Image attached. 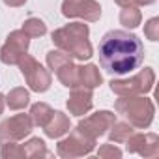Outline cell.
I'll list each match as a JSON object with an SVG mask.
<instances>
[{"instance_id": "cell-1", "label": "cell", "mask_w": 159, "mask_h": 159, "mask_svg": "<svg viewBox=\"0 0 159 159\" xmlns=\"http://www.w3.org/2000/svg\"><path fill=\"white\" fill-rule=\"evenodd\" d=\"M101 67L111 75H125L137 69L144 60L142 41L125 30L107 32L98 47Z\"/></svg>"}, {"instance_id": "cell-2", "label": "cell", "mask_w": 159, "mask_h": 159, "mask_svg": "<svg viewBox=\"0 0 159 159\" xmlns=\"http://www.w3.org/2000/svg\"><path fill=\"white\" fill-rule=\"evenodd\" d=\"M90 28L84 23H69L52 32V43L77 60L92 58V45L88 41Z\"/></svg>"}, {"instance_id": "cell-3", "label": "cell", "mask_w": 159, "mask_h": 159, "mask_svg": "<svg viewBox=\"0 0 159 159\" xmlns=\"http://www.w3.org/2000/svg\"><path fill=\"white\" fill-rule=\"evenodd\" d=\"M114 109L133 127H139V129L150 127V124L153 122V114H155V107L152 99L137 98V96H120V99H116L114 103Z\"/></svg>"}, {"instance_id": "cell-4", "label": "cell", "mask_w": 159, "mask_h": 159, "mask_svg": "<svg viewBox=\"0 0 159 159\" xmlns=\"http://www.w3.org/2000/svg\"><path fill=\"white\" fill-rule=\"evenodd\" d=\"M155 83V73L152 67H144L140 73H137L131 79H112L109 83L111 90L118 96H140L148 94L153 88Z\"/></svg>"}, {"instance_id": "cell-5", "label": "cell", "mask_w": 159, "mask_h": 159, "mask_svg": "<svg viewBox=\"0 0 159 159\" xmlns=\"http://www.w3.org/2000/svg\"><path fill=\"white\" fill-rule=\"evenodd\" d=\"M17 66H19L23 77H25L26 84L30 86V90H34V92H38V94L49 90V86H51V83H52L51 73H49L34 56H30V54L25 52V54L21 56V60H19Z\"/></svg>"}, {"instance_id": "cell-6", "label": "cell", "mask_w": 159, "mask_h": 159, "mask_svg": "<svg viewBox=\"0 0 159 159\" xmlns=\"http://www.w3.org/2000/svg\"><path fill=\"white\" fill-rule=\"evenodd\" d=\"M47 64L56 73L58 81L66 88H77L79 86V66L73 64L71 56L64 51H49L47 52Z\"/></svg>"}, {"instance_id": "cell-7", "label": "cell", "mask_w": 159, "mask_h": 159, "mask_svg": "<svg viewBox=\"0 0 159 159\" xmlns=\"http://www.w3.org/2000/svg\"><path fill=\"white\" fill-rule=\"evenodd\" d=\"M94 148H96V139L83 135L75 127L73 133H69V137H66L64 140L58 142L56 153L64 159H73V157H83V155L92 153Z\"/></svg>"}, {"instance_id": "cell-8", "label": "cell", "mask_w": 159, "mask_h": 159, "mask_svg": "<svg viewBox=\"0 0 159 159\" xmlns=\"http://www.w3.org/2000/svg\"><path fill=\"white\" fill-rule=\"evenodd\" d=\"M32 127H34V122L30 114H15L11 118H6L0 124V144L23 140L32 133Z\"/></svg>"}, {"instance_id": "cell-9", "label": "cell", "mask_w": 159, "mask_h": 159, "mask_svg": "<svg viewBox=\"0 0 159 159\" xmlns=\"http://www.w3.org/2000/svg\"><path fill=\"white\" fill-rule=\"evenodd\" d=\"M114 122H116V114L114 112H111V111H98L96 114H90L88 118L79 122L77 129L83 135L98 140V137L105 135Z\"/></svg>"}, {"instance_id": "cell-10", "label": "cell", "mask_w": 159, "mask_h": 159, "mask_svg": "<svg viewBox=\"0 0 159 159\" xmlns=\"http://www.w3.org/2000/svg\"><path fill=\"white\" fill-rule=\"evenodd\" d=\"M28 45H30V38L23 30H13L0 49V60L8 66L19 64L21 56L28 51Z\"/></svg>"}, {"instance_id": "cell-11", "label": "cell", "mask_w": 159, "mask_h": 159, "mask_svg": "<svg viewBox=\"0 0 159 159\" xmlns=\"http://www.w3.org/2000/svg\"><path fill=\"white\" fill-rule=\"evenodd\" d=\"M62 13L64 17H79L88 23H96L101 17V6L96 0H64Z\"/></svg>"}, {"instance_id": "cell-12", "label": "cell", "mask_w": 159, "mask_h": 159, "mask_svg": "<svg viewBox=\"0 0 159 159\" xmlns=\"http://www.w3.org/2000/svg\"><path fill=\"white\" fill-rule=\"evenodd\" d=\"M125 142L129 153H139L142 157L159 155V137L155 133H133Z\"/></svg>"}, {"instance_id": "cell-13", "label": "cell", "mask_w": 159, "mask_h": 159, "mask_svg": "<svg viewBox=\"0 0 159 159\" xmlns=\"http://www.w3.org/2000/svg\"><path fill=\"white\" fill-rule=\"evenodd\" d=\"M92 105H94V101H92V90L83 88V86L71 88V94H69V99H67V109H69L71 114L83 116V114H86L92 109Z\"/></svg>"}, {"instance_id": "cell-14", "label": "cell", "mask_w": 159, "mask_h": 159, "mask_svg": "<svg viewBox=\"0 0 159 159\" xmlns=\"http://www.w3.org/2000/svg\"><path fill=\"white\" fill-rule=\"evenodd\" d=\"M69 127H71L69 118H67L64 112L54 111L52 116L49 118V122L43 125V131H45V135L51 137V139H60V137H64V135L69 131Z\"/></svg>"}, {"instance_id": "cell-15", "label": "cell", "mask_w": 159, "mask_h": 159, "mask_svg": "<svg viewBox=\"0 0 159 159\" xmlns=\"http://www.w3.org/2000/svg\"><path fill=\"white\" fill-rule=\"evenodd\" d=\"M103 83V77L98 69V66L94 64H86V66H79V86L94 90Z\"/></svg>"}, {"instance_id": "cell-16", "label": "cell", "mask_w": 159, "mask_h": 159, "mask_svg": "<svg viewBox=\"0 0 159 159\" xmlns=\"http://www.w3.org/2000/svg\"><path fill=\"white\" fill-rule=\"evenodd\" d=\"M131 135H133V125H131L129 122H114V124L111 125V131H109V139H111L114 144L125 142Z\"/></svg>"}, {"instance_id": "cell-17", "label": "cell", "mask_w": 159, "mask_h": 159, "mask_svg": "<svg viewBox=\"0 0 159 159\" xmlns=\"http://www.w3.org/2000/svg\"><path fill=\"white\" fill-rule=\"evenodd\" d=\"M30 103V96L25 88H13L10 90V94L6 96V105L13 111H21Z\"/></svg>"}, {"instance_id": "cell-18", "label": "cell", "mask_w": 159, "mask_h": 159, "mask_svg": "<svg viewBox=\"0 0 159 159\" xmlns=\"http://www.w3.org/2000/svg\"><path fill=\"white\" fill-rule=\"evenodd\" d=\"M21 146H23L25 157L34 159V157H47V155H49V150H47L45 142H43L39 137H34V139H30L28 142H25V144H21Z\"/></svg>"}, {"instance_id": "cell-19", "label": "cell", "mask_w": 159, "mask_h": 159, "mask_svg": "<svg viewBox=\"0 0 159 159\" xmlns=\"http://www.w3.org/2000/svg\"><path fill=\"white\" fill-rule=\"evenodd\" d=\"M52 112H54V111H52L47 103H34L32 109H30V118H32L34 125L43 127V125L49 122V118L52 116Z\"/></svg>"}, {"instance_id": "cell-20", "label": "cell", "mask_w": 159, "mask_h": 159, "mask_svg": "<svg viewBox=\"0 0 159 159\" xmlns=\"http://www.w3.org/2000/svg\"><path fill=\"white\" fill-rule=\"evenodd\" d=\"M140 21H142V15L137 6H125L120 11V23L125 28H137L140 25Z\"/></svg>"}, {"instance_id": "cell-21", "label": "cell", "mask_w": 159, "mask_h": 159, "mask_svg": "<svg viewBox=\"0 0 159 159\" xmlns=\"http://www.w3.org/2000/svg\"><path fill=\"white\" fill-rule=\"evenodd\" d=\"M28 38H41L47 34V25L41 21V19H36V17H30L25 21L23 28H21Z\"/></svg>"}, {"instance_id": "cell-22", "label": "cell", "mask_w": 159, "mask_h": 159, "mask_svg": "<svg viewBox=\"0 0 159 159\" xmlns=\"http://www.w3.org/2000/svg\"><path fill=\"white\" fill-rule=\"evenodd\" d=\"M0 146H2L0 155H2L4 159H21V157H25L23 146L17 144V142H4V144H0Z\"/></svg>"}, {"instance_id": "cell-23", "label": "cell", "mask_w": 159, "mask_h": 159, "mask_svg": "<svg viewBox=\"0 0 159 159\" xmlns=\"http://www.w3.org/2000/svg\"><path fill=\"white\" fill-rule=\"evenodd\" d=\"M144 36H146L150 41H157V39H159V19H157V17H152V19L144 25Z\"/></svg>"}, {"instance_id": "cell-24", "label": "cell", "mask_w": 159, "mask_h": 159, "mask_svg": "<svg viewBox=\"0 0 159 159\" xmlns=\"http://www.w3.org/2000/svg\"><path fill=\"white\" fill-rule=\"evenodd\" d=\"M98 155L107 159V157H122V150L116 148L114 144H103L99 150H98Z\"/></svg>"}, {"instance_id": "cell-25", "label": "cell", "mask_w": 159, "mask_h": 159, "mask_svg": "<svg viewBox=\"0 0 159 159\" xmlns=\"http://www.w3.org/2000/svg\"><path fill=\"white\" fill-rule=\"evenodd\" d=\"M25 2H26V0H4V4L10 6V8H19V6H23Z\"/></svg>"}, {"instance_id": "cell-26", "label": "cell", "mask_w": 159, "mask_h": 159, "mask_svg": "<svg viewBox=\"0 0 159 159\" xmlns=\"http://www.w3.org/2000/svg\"><path fill=\"white\" fill-rule=\"evenodd\" d=\"M114 2H116L118 6H122V8H125V6H135V0H114Z\"/></svg>"}, {"instance_id": "cell-27", "label": "cell", "mask_w": 159, "mask_h": 159, "mask_svg": "<svg viewBox=\"0 0 159 159\" xmlns=\"http://www.w3.org/2000/svg\"><path fill=\"white\" fill-rule=\"evenodd\" d=\"M155 0H135V6H148V4H153Z\"/></svg>"}, {"instance_id": "cell-28", "label": "cell", "mask_w": 159, "mask_h": 159, "mask_svg": "<svg viewBox=\"0 0 159 159\" xmlns=\"http://www.w3.org/2000/svg\"><path fill=\"white\" fill-rule=\"evenodd\" d=\"M4 105H6V98H4L2 94H0V114L4 112Z\"/></svg>"}]
</instances>
